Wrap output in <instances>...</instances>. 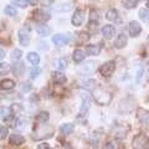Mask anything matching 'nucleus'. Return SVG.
Masks as SVG:
<instances>
[{
  "label": "nucleus",
  "mask_w": 149,
  "mask_h": 149,
  "mask_svg": "<svg viewBox=\"0 0 149 149\" xmlns=\"http://www.w3.org/2000/svg\"><path fill=\"white\" fill-rule=\"evenodd\" d=\"M93 98H95V101L98 104L106 106L111 102L112 96L108 91H104V90H102V88H96V90H93Z\"/></svg>",
  "instance_id": "nucleus-1"
},
{
  "label": "nucleus",
  "mask_w": 149,
  "mask_h": 149,
  "mask_svg": "<svg viewBox=\"0 0 149 149\" xmlns=\"http://www.w3.org/2000/svg\"><path fill=\"white\" fill-rule=\"evenodd\" d=\"M134 149H149V138L146 134H138L133 139Z\"/></svg>",
  "instance_id": "nucleus-2"
},
{
  "label": "nucleus",
  "mask_w": 149,
  "mask_h": 149,
  "mask_svg": "<svg viewBox=\"0 0 149 149\" xmlns=\"http://www.w3.org/2000/svg\"><path fill=\"white\" fill-rule=\"evenodd\" d=\"M116 70V62L114 61H107L100 67V73L103 77H111Z\"/></svg>",
  "instance_id": "nucleus-3"
},
{
  "label": "nucleus",
  "mask_w": 149,
  "mask_h": 149,
  "mask_svg": "<svg viewBox=\"0 0 149 149\" xmlns=\"http://www.w3.org/2000/svg\"><path fill=\"white\" fill-rule=\"evenodd\" d=\"M70 40H71V37H70L68 34H57L52 37V42L55 44V46H57V47H62V46H66Z\"/></svg>",
  "instance_id": "nucleus-4"
},
{
  "label": "nucleus",
  "mask_w": 149,
  "mask_h": 149,
  "mask_svg": "<svg viewBox=\"0 0 149 149\" xmlns=\"http://www.w3.org/2000/svg\"><path fill=\"white\" fill-rule=\"evenodd\" d=\"M32 17H34L35 21L45 22V21L50 20V14L42 10V9H36V10H34V13H32Z\"/></svg>",
  "instance_id": "nucleus-5"
},
{
  "label": "nucleus",
  "mask_w": 149,
  "mask_h": 149,
  "mask_svg": "<svg viewBox=\"0 0 149 149\" xmlns=\"http://www.w3.org/2000/svg\"><path fill=\"white\" fill-rule=\"evenodd\" d=\"M83 20H85V11L82 10V9H77L74 14L72 15L71 17V22L73 26H81Z\"/></svg>",
  "instance_id": "nucleus-6"
},
{
  "label": "nucleus",
  "mask_w": 149,
  "mask_h": 149,
  "mask_svg": "<svg viewBox=\"0 0 149 149\" xmlns=\"http://www.w3.org/2000/svg\"><path fill=\"white\" fill-rule=\"evenodd\" d=\"M101 32H102V35H103L104 39L111 40V39H113L114 35H116V27L113 25H104L102 27Z\"/></svg>",
  "instance_id": "nucleus-7"
},
{
  "label": "nucleus",
  "mask_w": 149,
  "mask_h": 149,
  "mask_svg": "<svg viewBox=\"0 0 149 149\" xmlns=\"http://www.w3.org/2000/svg\"><path fill=\"white\" fill-rule=\"evenodd\" d=\"M137 118L139 122H142L143 124L149 125V111L144 108H138L137 109Z\"/></svg>",
  "instance_id": "nucleus-8"
},
{
  "label": "nucleus",
  "mask_w": 149,
  "mask_h": 149,
  "mask_svg": "<svg viewBox=\"0 0 149 149\" xmlns=\"http://www.w3.org/2000/svg\"><path fill=\"white\" fill-rule=\"evenodd\" d=\"M129 35L132 36V37H137L139 34H141V31H142V26L139 25V22L138 21H130L129 22Z\"/></svg>",
  "instance_id": "nucleus-9"
},
{
  "label": "nucleus",
  "mask_w": 149,
  "mask_h": 149,
  "mask_svg": "<svg viewBox=\"0 0 149 149\" xmlns=\"http://www.w3.org/2000/svg\"><path fill=\"white\" fill-rule=\"evenodd\" d=\"M19 41L22 46H29L30 44V35L25 29H20L19 30Z\"/></svg>",
  "instance_id": "nucleus-10"
},
{
  "label": "nucleus",
  "mask_w": 149,
  "mask_h": 149,
  "mask_svg": "<svg viewBox=\"0 0 149 149\" xmlns=\"http://www.w3.org/2000/svg\"><path fill=\"white\" fill-rule=\"evenodd\" d=\"M88 108H90V100H88V97H85V98L82 100V106H81L80 113H78V118H81V117H87Z\"/></svg>",
  "instance_id": "nucleus-11"
},
{
  "label": "nucleus",
  "mask_w": 149,
  "mask_h": 149,
  "mask_svg": "<svg viewBox=\"0 0 149 149\" xmlns=\"http://www.w3.org/2000/svg\"><path fill=\"white\" fill-rule=\"evenodd\" d=\"M52 80L55 83H57V85H63V83L67 81V78L61 71H54L52 72Z\"/></svg>",
  "instance_id": "nucleus-12"
},
{
  "label": "nucleus",
  "mask_w": 149,
  "mask_h": 149,
  "mask_svg": "<svg viewBox=\"0 0 149 149\" xmlns=\"http://www.w3.org/2000/svg\"><path fill=\"white\" fill-rule=\"evenodd\" d=\"M128 42V39H127V35H124V34H119L118 37L114 41V47L116 49H123L125 45H127Z\"/></svg>",
  "instance_id": "nucleus-13"
},
{
  "label": "nucleus",
  "mask_w": 149,
  "mask_h": 149,
  "mask_svg": "<svg viewBox=\"0 0 149 149\" xmlns=\"http://www.w3.org/2000/svg\"><path fill=\"white\" fill-rule=\"evenodd\" d=\"M36 31L41 37H46V36H49L51 34L52 30H51V27H49L47 25H39L36 27Z\"/></svg>",
  "instance_id": "nucleus-14"
},
{
  "label": "nucleus",
  "mask_w": 149,
  "mask_h": 149,
  "mask_svg": "<svg viewBox=\"0 0 149 149\" xmlns=\"http://www.w3.org/2000/svg\"><path fill=\"white\" fill-rule=\"evenodd\" d=\"M9 142H10L11 146H20V144H22L25 142V138L22 136H20V134H11Z\"/></svg>",
  "instance_id": "nucleus-15"
},
{
  "label": "nucleus",
  "mask_w": 149,
  "mask_h": 149,
  "mask_svg": "<svg viewBox=\"0 0 149 149\" xmlns=\"http://www.w3.org/2000/svg\"><path fill=\"white\" fill-rule=\"evenodd\" d=\"M85 51H82V50H74L73 51V55H72V58H73V61L76 62V63H80L82 62L83 60H85Z\"/></svg>",
  "instance_id": "nucleus-16"
},
{
  "label": "nucleus",
  "mask_w": 149,
  "mask_h": 149,
  "mask_svg": "<svg viewBox=\"0 0 149 149\" xmlns=\"http://www.w3.org/2000/svg\"><path fill=\"white\" fill-rule=\"evenodd\" d=\"M15 87V82H14L13 80H9V78H6V80H3L1 82H0V88L1 90H13V88Z\"/></svg>",
  "instance_id": "nucleus-17"
},
{
  "label": "nucleus",
  "mask_w": 149,
  "mask_h": 149,
  "mask_svg": "<svg viewBox=\"0 0 149 149\" xmlns=\"http://www.w3.org/2000/svg\"><path fill=\"white\" fill-rule=\"evenodd\" d=\"M27 60H29V62L32 63L34 66H37L39 62H40V56L37 52H34V51H32V52L27 54Z\"/></svg>",
  "instance_id": "nucleus-18"
},
{
  "label": "nucleus",
  "mask_w": 149,
  "mask_h": 149,
  "mask_svg": "<svg viewBox=\"0 0 149 149\" xmlns=\"http://www.w3.org/2000/svg\"><path fill=\"white\" fill-rule=\"evenodd\" d=\"M86 54L90 56H97L100 54V46L97 45H87L86 46Z\"/></svg>",
  "instance_id": "nucleus-19"
},
{
  "label": "nucleus",
  "mask_w": 149,
  "mask_h": 149,
  "mask_svg": "<svg viewBox=\"0 0 149 149\" xmlns=\"http://www.w3.org/2000/svg\"><path fill=\"white\" fill-rule=\"evenodd\" d=\"M0 117L4 120H8L11 117V109L9 108V107H1V108H0Z\"/></svg>",
  "instance_id": "nucleus-20"
},
{
  "label": "nucleus",
  "mask_w": 149,
  "mask_h": 149,
  "mask_svg": "<svg viewBox=\"0 0 149 149\" xmlns=\"http://www.w3.org/2000/svg\"><path fill=\"white\" fill-rule=\"evenodd\" d=\"M60 130H61V133L63 134V136H67V134H70L73 130V124H71V123H65V124L61 125Z\"/></svg>",
  "instance_id": "nucleus-21"
},
{
  "label": "nucleus",
  "mask_w": 149,
  "mask_h": 149,
  "mask_svg": "<svg viewBox=\"0 0 149 149\" xmlns=\"http://www.w3.org/2000/svg\"><path fill=\"white\" fill-rule=\"evenodd\" d=\"M88 39H90L88 32L81 31V32H78V34H77V44H85Z\"/></svg>",
  "instance_id": "nucleus-22"
},
{
  "label": "nucleus",
  "mask_w": 149,
  "mask_h": 149,
  "mask_svg": "<svg viewBox=\"0 0 149 149\" xmlns=\"http://www.w3.org/2000/svg\"><path fill=\"white\" fill-rule=\"evenodd\" d=\"M49 118H50V114H49V112H46V111L40 112V113L37 114V117H36V119L39 120L40 123H45V122H47Z\"/></svg>",
  "instance_id": "nucleus-23"
},
{
  "label": "nucleus",
  "mask_w": 149,
  "mask_h": 149,
  "mask_svg": "<svg viewBox=\"0 0 149 149\" xmlns=\"http://www.w3.org/2000/svg\"><path fill=\"white\" fill-rule=\"evenodd\" d=\"M139 0H122V4L125 9H134L138 5Z\"/></svg>",
  "instance_id": "nucleus-24"
},
{
  "label": "nucleus",
  "mask_w": 149,
  "mask_h": 149,
  "mask_svg": "<svg viewBox=\"0 0 149 149\" xmlns=\"http://www.w3.org/2000/svg\"><path fill=\"white\" fill-rule=\"evenodd\" d=\"M54 65H55V67L57 68V70L62 71V70L66 68L67 62H66V60H65V58H58V60H56V61L54 62Z\"/></svg>",
  "instance_id": "nucleus-25"
},
{
  "label": "nucleus",
  "mask_w": 149,
  "mask_h": 149,
  "mask_svg": "<svg viewBox=\"0 0 149 149\" xmlns=\"http://www.w3.org/2000/svg\"><path fill=\"white\" fill-rule=\"evenodd\" d=\"M117 10L116 9H109V10H107V13H106V19L107 20H109V21H113V20H116L117 19Z\"/></svg>",
  "instance_id": "nucleus-26"
},
{
  "label": "nucleus",
  "mask_w": 149,
  "mask_h": 149,
  "mask_svg": "<svg viewBox=\"0 0 149 149\" xmlns=\"http://www.w3.org/2000/svg\"><path fill=\"white\" fill-rule=\"evenodd\" d=\"M4 11H5V14H6V15H9V16H16L17 15V10H16V8L14 6V5L5 6Z\"/></svg>",
  "instance_id": "nucleus-27"
},
{
  "label": "nucleus",
  "mask_w": 149,
  "mask_h": 149,
  "mask_svg": "<svg viewBox=\"0 0 149 149\" xmlns=\"http://www.w3.org/2000/svg\"><path fill=\"white\" fill-rule=\"evenodd\" d=\"M54 9L57 11H68L72 9V6L71 4H58V5H55Z\"/></svg>",
  "instance_id": "nucleus-28"
},
{
  "label": "nucleus",
  "mask_w": 149,
  "mask_h": 149,
  "mask_svg": "<svg viewBox=\"0 0 149 149\" xmlns=\"http://www.w3.org/2000/svg\"><path fill=\"white\" fill-rule=\"evenodd\" d=\"M95 68H96V66H95V62H92V61H88V62H86V63H85V66L82 67V71H85V72L91 73V72H93V71H95Z\"/></svg>",
  "instance_id": "nucleus-29"
},
{
  "label": "nucleus",
  "mask_w": 149,
  "mask_h": 149,
  "mask_svg": "<svg viewBox=\"0 0 149 149\" xmlns=\"http://www.w3.org/2000/svg\"><path fill=\"white\" fill-rule=\"evenodd\" d=\"M139 17H141L144 22H148L149 21V10L148 9H141V10H139Z\"/></svg>",
  "instance_id": "nucleus-30"
},
{
  "label": "nucleus",
  "mask_w": 149,
  "mask_h": 149,
  "mask_svg": "<svg viewBox=\"0 0 149 149\" xmlns=\"http://www.w3.org/2000/svg\"><path fill=\"white\" fill-rule=\"evenodd\" d=\"M10 71V65L6 62H0V74H6Z\"/></svg>",
  "instance_id": "nucleus-31"
},
{
  "label": "nucleus",
  "mask_w": 149,
  "mask_h": 149,
  "mask_svg": "<svg viewBox=\"0 0 149 149\" xmlns=\"http://www.w3.org/2000/svg\"><path fill=\"white\" fill-rule=\"evenodd\" d=\"M21 55H22V51L19 49H15V50H13V52H11V58L14 61H17V60L21 58Z\"/></svg>",
  "instance_id": "nucleus-32"
},
{
  "label": "nucleus",
  "mask_w": 149,
  "mask_h": 149,
  "mask_svg": "<svg viewBox=\"0 0 149 149\" xmlns=\"http://www.w3.org/2000/svg\"><path fill=\"white\" fill-rule=\"evenodd\" d=\"M40 72H41L40 67H39V66H34V67L30 70V77H31V78H36V77L40 74Z\"/></svg>",
  "instance_id": "nucleus-33"
},
{
  "label": "nucleus",
  "mask_w": 149,
  "mask_h": 149,
  "mask_svg": "<svg viewBox=\"0 0 149 149\" xmlns=\"http://www.w3.org/2000/svg\"><path fill=\"white\" fill-rule=\"evenodd\" d=\"M24 63H16L15 65V66H14V72H15L16 74H17V76H20V74L22 73V71H24Z\"/></svg>",
  "instance_id": "nucleus-34"
},
{
  "label": "nucleus",
  "mask_w": 149,
  "mask_h": 149,
  "mask_svg": "<svg viewBox=\"0 0 149 149\" xmlns=\"http://www.w3.org/2000/svg\"><path fill=\"white\" fill-rule=\"evenodd\" d=\"M90 22H98V11L97 10H91Z\"/></svg>",
  "instance_id": "nucleus-35"
},
{
  "label": "nucleus",
  "mask_w": 149,
  "mask_h": 149,
  "mask_svg": "<svg viewBox=\"0 0 149 149\" xmlns=\"http://www.w3.org/2000/svg\"><path fill=\"white\" fill-rule=\"evenodd\" d=\"M15 4H16V5H19L20 8H27L30 3H29V0H16Z\"/></svg>",
  "instance_id": "nucleus-36"
},
{
  "label": "nucleus",
  "mask_w": 149,
  "mask_h": 149,
  "mask_svg": "<svg viewBox=\"0 0 149 149\" xmlns=\"http://www.w3.org/2000/svg\"><path fill=\"white\" fill-rule=\"evenodd\" d=\"M8 136V128L6 127H0V139H5Z\"/></svg>",
  "instance_id": "nucleus-37"
},
{
  "label": "nucleus",
  "mask_w": 149,
  "mask_h": 149,
  "mask_svg": "<svg viewBox=\"0 0 149 149\" xmlns=\"http://www.w3.org/2000/svg\"><path fill=\"white\" fill-rule=\"evenodd\" d=\"M27 123H29V120H27V119H20V120L17 122V124H19V125H17V128H20V129L25 128Z\"/></svg>",
  "instance_id": "nucleus-38"
},
{
  "label": "nucleus",
  "mask_w": 149,
  "mask_h": 149,
  "mask_svg": "<svg viewBox=\"0 0 149 149\" xmlns=\"http://www.w3.org/2000/svg\"><path fill=\"white\" fill-rule=\"evenodd\" d=\"M93 85H95V81L90 80V81H87V82H86V85L83 86V87H86L87 90H93V88H95V86H93Z\"/></svg>",
  "instance_id": "nucleus-39"
},
{
  "label": "nucleus",
  "mask_w": 149,
  "mask_h": 149,
  "mask_svg": "<svg viewBox=\"0 0 149 149\" xmlns=\"http://www.w3.org/2000/svg\"><path fill=\"white\" fill-rule=\"evenodd\" d=\"M103 149H116V146H114L113 142H108L103 146Z\"/></svg>",
  "instance_id": "nucleus-40"
},
{
  "label": "nucleus",
  "mask_w": 149,
  "mask_h": 149,
  "mask_svg": "<svg viewBox=\"0 0 149 149\" xmlns=\"http://www.w3.org/2000/svg\"><path fill=\"white\" fill-rule=\"evenodd\" d=\"M97 26H98V22H88V27H90V29H93L95 31L97 29Z\"/></svg>",
  "instance_id": "nucleus-41"
},
{
  "label": "nucleus",
  "mask_w": 149,
  "mask_h": 149,
  "mask_svg": "<svg viewBox=\"0 0 149 149\" xmlns=\"http://www.w3.org/2000/svg\"><path fill=\"white\" fill-rule=\"evenodd\" d=\"M143 68H141V70H139V71H138V73H137V82L139 83V82H141V77H142V74H143Z\"/></svg>",
  "instance_id": "nucleus-42"
},
{
  "label": "nucleus",
  "mask_w": 149,
  "mask_h": 149,
  "mask_svg": "<svg viewBox=\"0 0 149 149\" xmlns=\"http://www.w3.org/2000/svg\"><path fill=\"white\" fill-rule=\"evenodd\" d=\"M37 149H50V146L47 143H42V144H40V146L37 147Z\"/></svg>",
  "instance_id": "nucleus-43"
},
{
  "label": "nucleus",
  "mask_w": 149,
  "mask_h": 149,
  "mask_svg": "<svg viewBox=\"0 0 149 149\" xmlns=\"http://www.w3.org/2000/svg\"><path fill=\"white\" fill-rule=\"evenodd\" d=\"M31 88V86H30V83H25L24 86H22V91H29Z\"/></svg>",
  "instance_id": "nucleus-44"
},
{
  "label": "nucleus",
  "mask_w": 149,
  "mask_h": 149,
  "mask_svg": "<svg viewBox=\"0 0 149 149\" xmlns=\"http://www.w3.org/2000/svg\"><path fill=\"white\" fill-rule=\"evenodd\" d=\"M41 4H42V5H51V4H52V0H42Z\"/></svg>",
  "instance_id": "nucleus-45"
},
{
  "label": "nucleus",
  "mask_w": 149,
  "mask_h": 149,
  "mask_svg": "<svg viewBox=\"0 0 149 149\" xmlns=\"http://www.w3.org/2000/svg\"><path fill=\"white\" fill-rule=\"evenodd\" d=\"M4 57H5V52H4V51L0 49V60H3Z\"/></svg>",
  "instance_id": "nucleus-46"
},
{
  "label": "nucleus",
  "mask_w": 149,
  "mask_h": 149,
  "mask_svg": "<svg viewBox=\"0 0 149 149\" xmlns=\"http://www.w3.org/2000/svg\"><path fill=\"white\" fill-rule=\"evenodd\" d=\"M39 1H40V0H29V3L31 4V5H36Z\"/></svg>",
  "instance_id": "nucleus-47"
},
{
  "label": "nucleus",
  "mask_w": 149,
  "mask_h": 149,
  "mask_svg": "<svg viewBox=\"0 0 149 149\" xmlns=\"http://www.w3.org/2000/svg\"><path fill=\"white\" fill-rule=\"evenodd\" d=\"M147 8H148V10H149V0L147 1Z\"/></svg>",
  "instance_id": "nucleus-48"
},
{
  "label": "nucleus",
  "mask_w": 149,
  "mask_h": 149,
  "mask_svg": "<svg viewBox=\"0 0 149 149\" xmlns=\"http://www.w3.org/2000/svg\"><path fill=\"white\" fill-rule=\"evenodd\" d=\"M148 81H149V72H148Z\"/></svg>",
  "instance_id": "nucleus-49"
},
{
  "label": "nucleus",
  "mask_w": 149,
  "mask_h": 149,
  "mask_svg": "<svg viewBox=\"0 0 149 149\" xmlns=\"http://www.w3.org/2000/svg\"><path fill=\"white\" fill-rule=\"evenodd\" d=\"M148 42H149V36H148Z\"/></svg>",
  "instance_id": "nucleus-50"
}]
</instances>
